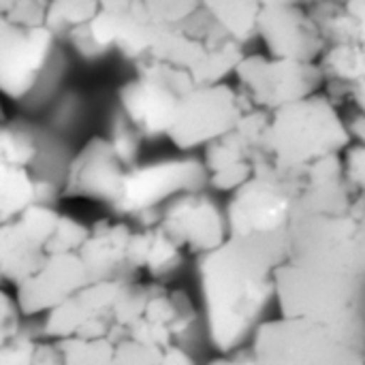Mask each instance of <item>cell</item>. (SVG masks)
<instances>
[{
  "label": "cell",
  "mask_w": 365,
  "mask_h": 365,
  "mask_svg": "<svg viewBox=\"0 0 365 365\" xmlns=\"http://www.w3.org/2000/svg\"><path fill=\"white\" fill-rule=\"evenodd\" d=\"M115 342L135 340L141 344L169 349L188 327V302L158 284L126 280L115 299Z\"/></svg>",
  "instance_id": "1"
},
{
  "label": "cell",
  "mask_w": 365,
  "mask_h": 365,
  "mask_svg": "<svg viewBox=\"0 0 365 365\" xmlns=\"http://www.w3.org/2000/svg\"><path fill=\"white\" fill-rule=\"evenodd\" d=\"M41 163L43 150L30 128L0 122V225L47 201Z\"/></svg>",
  "instance_id": "2"
},
{
  "label": "cell",
  "mask_w": 365,
  "mask_h": 365,
  "mask_svg": "<svg viewBox=\"0 0 365 365\" xmlns=\"http://www.w3.org/2000/svg\"><path fill=\"white\" fill-rule=\"evenodd\" d=\"M47 26H19L0 17V96L21 101L34 92L56 47Z\"/></svg>",
  "instance_id": "3"
},
{
  "label": "cell",
  "mask_w": 365,
  "mask_h": 365,
  "mask_svg": "<svg viewBox=\"0 0 365 365\" xmlns=\"http://www.w3.org/2000/svg\"><path fill=\"white\" fill-rule=\"evenodd\" d=\"M126 280L88 282L66 302L45 314V338L111 340L115 344V299Z\"/></svg>",
  "instance_id": "4"
},
{
  "label": "cell",
  "mask_w": 365,
  "mask_h": 365,
  "mask_svg": "<svg viewBox=\"0 0 365 365\" xmlns=\"http://www.w3.org/2000/svg\"><path fill=\"white\" fill-rule=\"evenodd\" d=\"M133 167L115 152L107 135L88 139L71 158L60 192L66 199L96 201L113 207L124 190V182Z\"/></svg>",
  "instance_id": "5"
},
{
  "label": "cell",
  "mask_w": 365,
  "mask_h": 365,
  "mask_svg": "<svg viewBox=\"0 0 365 365\" xmlns=\"http://www.w3.org/2000/svg\"><path fill=\"white\" fill-rule=\"evenodd\" d=\"M197 178L190 160H154L137 163L124 182L120 201L111 207L120 218L137 222H154L158 210L173 197L186 192Z\"/></svg>",
  "instance_id": "6"
},
{
  "label": "cell",
  "mask_w": 365,
  "mask_h": 365,
  "mask_svg": "<svg viewBox=\"0 0 365 365\" xmlns=\"http://www.w3.org/2000/svg\"><path fill=\"white\" fill-rule=\"evenodd\" d=\"M60 210L49 201L36 203L19 218L0 225V282L21 284L47 259V237Z\"/></svg>",
  "instance_id": "7"
},
{
  "label": "cell",
  "mask_w": 365,
  "mask_h": 365,
  "mask_svg": "<svg viewBox=\"0 0 365 365\" xmlns=\"http://www.w3.org/2000/svg\"><path fill=\"white\" fill-rule=\"evenodd\" d=\"M88 282L92 280L79 255H47L41 267L15 287V299L24 317L47 314Z\"/></svg>",
  "instance_id": "8"
},
{
  "label": "cell",
  "mask_w": 365,
  "mask_h": 365,
  "mask_svg": "<svg viewBox=\"0 0 365 365\" xmlns=\"http://www.w3.org/2000/svg\"><path fill=\"white\" fill-rule=\"evenodd\" d=\"M178 98L180 94L165 83L137 73L120 88L118 109L143 139H152L169 133Z\"/></svg>",
  "instance_id": "9"
},
{
  "label": "cell",
  "mask_w": 365,
  "mask_h": 365,
  "mask_svg": "<svg viewBox=\"0 0 365 365\" xmlns=\"http://www.w3.org/2000/svg\"><path fill=\"white\" fill-rule=\"evenodd\" d=\"M133 225L120 218H103L90 225L88 237L79 248L92 282L103 280H128V242Z\"/></svg>",
  "instance_id": "10"
},
{
  "label": "cell",
  "mask_w": 365,
  "mask_h": 365,
  "mask_svg": "<svg viewBox=\"0 0 365 365\" xmlns=\"http://www.w3.org/2000/svg\"><path fill=\"white\" fill-rule=\"evenodd\" d=\"M180 250H203L216 240V216L205 199L188 190L167 201L154 220Z\"/></svg>",
  "instance_id": "11"
},
{
  "label": "cell",
  "mask_w": 365,
  "mask_h": 365,
  "mask_svg": "<svg viewBox=\"0 0 365 365\" xmlns=\"http://www.w3.org/2000/svg\"><path fill=\"white\" fill-rule=\"evenodd\" d=\"M182 259L180 246L156 225L137 222L133 225V235L128 242V267L130 274L143 272L152 280L171 274Z\"/></svg>",
  "instance_id": "12"
},
{
  "label": "cell",
  "mask_w": 365,
  "mask_h": 365,
  "mask_svg": "<svg viewBox=\"0 0 365 365\" xmlns=\"http://www.w3.org/2000/svg\"><path fill=\"white\" fill-rule=\"evenodd\" d=\"M32 365H115V344L111 340L45 338L34 346Z\"/></svg>",
  "instance_id": "13"
},
{
  "label": "cell",
  "mask_w": 365,
  "mask_h": 365,
  "mask_svg": "<svg viewBox=\"0 0 365 365\" xmlns=\"http://www.w3.org/2000/svg\"><path fill=\"white\" fill-rule=\"evenodd\" d=\"M103 11L101 0H49L45 26L56 34H71L88 26Z\"/></svg>",
  "instance_id": "14"
},
{
  "label": "cell",
  "mask_w": 365,
  "mask_h": 365,
  "mask_svg": "<svg viewBox=\"0 0 365 365\" xmlns=\"http://www.w3.org/2000/svg\"><path fill=\"white\" fill-rule=\"evenodd\" d=\"M88 231H90V225L81 222L75 216L60 212L56 227L49 233L47 244H45L47 255H77L88 237Z\"/></svg>",
  "instance_id": "15"
},
{
  "label": "cell",
  "mask_w": 365,
  "mask_h": 365,
  "mask_svg": "<svg viewBox=\"0 0 365 365\" xmlns=\"http://www.w3.org/2000/svg\"><path fill=\"white\" fill-rule=\"evenodd\" d=\"M107 137H109V141L113 143L115 152H118L130 167H135L137 163H141V160H139V156H141V141H145V139H143V137L137 133V128L120 113V109H118V113H115L113 120H111V126H109Z\"/></svg>",
  "instance_id": "16"
},
{
  "label": "cell",
  "mask_w": 365,
  "mask_h": 365,
  "mask_svg": "<svg viewBox=\"0 0 365 365\" xmlns=\"http://www.w3.org/2000/svg\"><path fill=\"white\" fill-rule=\"evenodd\" d=\"M49 0H0V17L19 26H45Z\"/></svg>",
  "instance_id": "17"
},
{
  "label": "cell",
  "mask_w": 365,
  "mask_h": 365,
  "mask_svg": "<svg viewBox=\"0 0 365 365\" xmlns=\"http://www.w3.org/2000/svg\"><path fill=\"white\" fill-rule=\"evenodd\" d=\"M21 319L24 314L17 306L15 295H9L4 289H0V349L24 331Z\"/></svg>",
  "instance_id": "18"
},
{
  "label": "cell",
  "mask_w": 365,
  "mask_h": 365,
  "mask_svg": "<svg viewBox=\"0 0 365 365\" xmlns=\"http://www.w3.org/2000/svg\"><path fill=\"white\" fill-rule=\"evenodd\" d=\"M36 338L21 331L15 340L0 349V365H32V355L36 346Z\"/></svg>",
  "instance_id": "19"
},
{
  "label": "cell",
  "mask_w": 365,
  "mask_h": 365,
  "mask_svg": "<svg viewBox=\"0 0 365 365\" xmlns=\"http://www.w3.org/2000/svg\"><path fill=\"white\" fill-rule=\"evenodd\" d=\"M152 365H192V364H190V359H188L180 349L169 346V349H165L163 357H160L156 364H152Z\"/></svg>",
  "instance_id": "20"
},
{
  "label": "cell",
  "mask_w": 365,
  "mask_h": 365,
  "mask_svg": "<svg viewBox=\"0 0 365 365\" xmlns=\"http://www.w3.org/2000/svg\"><path fill=\"white\" fill-rule=\"evenodd\" d=\"M0 122H4V111H2V96H0Z\"/></svg>",
  "instance_id": "21"
}]
</instances>
